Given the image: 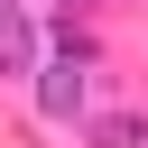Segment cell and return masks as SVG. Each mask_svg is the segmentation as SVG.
Instances as JSON below:
<instances>
[{
  "label": "cell",
  "instance_id": "6da1fadb",
  "mask_svg": "<svg viewBox=\"0 0 148 148\" xmlns=\"http://www.w3.org/2000/svg\"><path fill=\"white\" fill-rule=\"evenodd\" d=\"M83 102H92V83H83V56H56V65H37V111H46V120H83Z\"/></svg>",
  "mask_w": 148,
  "mask_h": 148
},
{
  "label": "cell",
  "instance_id": "7a4b0ae2",
  "mask_svg": "<svg viewBox=\"0 0 148 148\" xmlns=\"http://www.w3.org/2000/svg\"><path fill=\"white\" fill-rule=\"evenodd\" d=\"M0 74L37 83V18H28V0H0Z\"/></svg>",
  "mask_w": 148,
  "mask_h": 148
}]
</instances>
